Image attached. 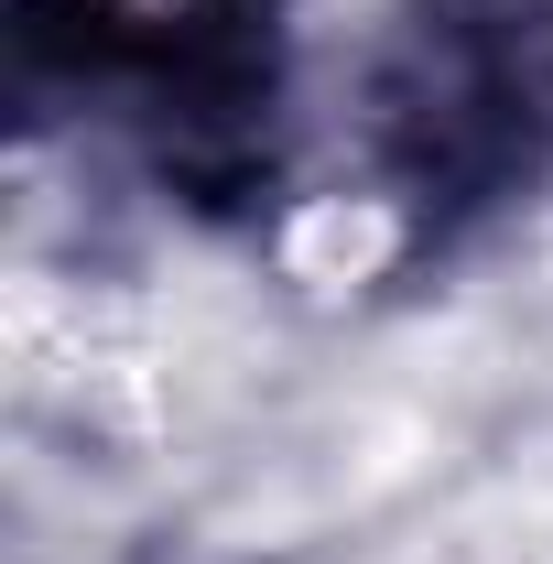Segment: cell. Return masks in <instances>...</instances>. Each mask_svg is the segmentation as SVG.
<instances>
[{
	"label": "cell",
	"mask_w": 553,
	"mask_h": 564,
	"mask_svg": "<svg viewBox=\"0 0 553 564\" xmlns=\"http://www.w3.org/2000/svg\"><path fill=\"white\" fill-rule=\"evenodd\" d=\"M543 131V76H532V33L510 22H434L423 55L391 87V141H402V174L423 196H488L532 163Z\"/></svg>",
	"instance_id": "obj_1"
}]
</instances>
